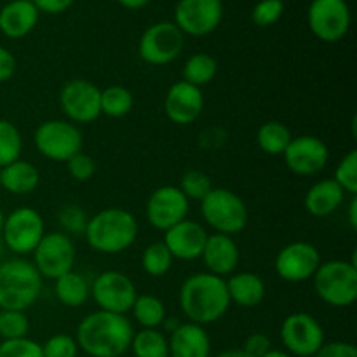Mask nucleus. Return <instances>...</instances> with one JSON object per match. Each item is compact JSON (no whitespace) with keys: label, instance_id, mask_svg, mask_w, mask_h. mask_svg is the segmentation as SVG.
Instances as JSON below:
<instances>
[{"label":"nucleus","instance_id":"obj_1","mask_svg":"<svg viewBox=\"0 0 357 357\" xmlns=\"http://www.w3.org/2000/svg\"><path fill=\"white\" fill-rule=\"evenodd\" d=\"M132 335L135 328L126 314L96 310L80 321L75 342L91 357H121L131 347Z\"/></svg>","mask_w":357,"mask_h":357},{"label":"nucleus","instance_id":"obj_2","mask_svg":"<svg viewBox=\"0 0 357 357\" xmlns=\"http://www.w3.org/2000/svg\"><path fill=\"white\" fill-rule=\"evenodd\" d=\"M225 279L209 272H199L185 279L180 288V307L188 323L213 324L230 309Z\"/></svg>","mask_w":357,"mask_h":357},{"label":"nucleus","instance_id":"obj_3","mask_svg":"<svg viewBox=\"0 0 357 357\" xmlns=\"http://www.w3.org/2000/svg\"><path fill=\"white\" fill-rule=\"evenodd\" d=\"M84 237L96 253L117 255L135 244L138 237V222L126 209L107 208L96 213L93 218H87Z\"/></svg>","mask_w":357,"mask_h":357},{"label":"nucleus","instance_id":"obj_4","mask_svg":"<svg viewBox=\"0 0 357 357\" xmlns=\"http://www.w3.org/2000/svg\"><path fill=\"white\" fill-rule=\"evenodd\" d=\"M42 278L31 261L13 258L0 264V310H26L38 300Z\"/></svg>","mask_w":357,"mask_h":357},{"label":"nucleus","instance_id":"obj_5","mask_svg":"<svg viewBox=\"0 0 357 357\" xmlns=\"http://www.w3.org/2000/svg\"><path fill=\"white\" fill-rule=\"evenodd\" d=\"M316 295L326 305L344 309L357 300L356 260H330L319 265L312 278Z\"/></svg>","mask_w":357,"mask_h":357},{"label":"nucleus","instance_id":"obj_6","mask_svg":"<svg viewBox=\"0 0 357 357\" xmlns=\"http://www.w3.org/2000/svg\"><path fill=\"white\" fill-rule=\"evenodd\" d=\"M201 215L216 234H239L248 225L246 202L229 188H213L201 201Z\"/></svg>","mask_w":357,"mask_h":357},{"label":"nucleus","instance_id":"obj_7","mask_svg":"<svg viewBox=\"0 0 357 357\" xmlns=\"http://www.w3.org/2000/svg\"><path fill=\"white\" fill-rule=\"evenodd\" d=\"M33 142L38 153L54 162H66L73 155L82 152L84 145L80 129L63 119L42 122L35 131Z\"/></svg>","mask_w":357,"mask_h":357},{"label":"nucleus","instance_id":"obj_8","mask_svg":"<svg viewBox=\"0 0 357 357\" xmlns=\"http://www.w3.org/2000/svg\"><path fill=\"white\" fill-rule=\"evenodd\" d=\"M185 35L173 21H160L143 31L138 44L139 58L153 66L169 65L183 51Z\"/></svg>","mask_w":357,"mask_h":357},{"label":"nucleus","instance_id":"obj_9","mask_svg":"<svg viewBox=\"0 0 357 357\" xmlns=\"http://www.w3.org/2000/svg\"><path fill=\"white\" fill-rule=\"evenodd\" d=\"M75 258L73 241L65 232H45L33 250V265L42 279L56 281L68 274L73 271Z\"/></svg>","mask_w":357,"mask_h":357},{"label":"nucleus","instance_id":"obj_10","mask_svg":"<svg viewBox=\"0 0 357 357\" xmlns=\"http://www.w3.org/2000/svg\"><path fill=\"white\" fill-rule=\"evenodd\" d=\"M45 234L44 218L33 208L14 209L6 216L2 227V237L6 246L16 255L33 253L37 244Z\"/></svg>","mask_w":357,"mask_h":357},{"label":"nucleus","instance_id":"obj_11","mask_svg":"<svg viewBox=\"0 0 357 357\" xmlns=\"http://www.w3.org/2000/svg\"><path fill=\"white\" fill-rule=\"evenodd\" d=\"M307 23L314 37L335 44L349 33L351 9L344 0H312L307 10Z\"/></svg>","mask_w":357,"mask_h":357},{"label":"nucleus","instance_id":"obj_12","mask_svg":"<svg viewBox=\"0 0 357 357\" xmlns=\"http://www.w3.org/2000/svg\"><path fill=\"white\" fill-rule=\"evenodd\" d=\"M279 335L286 351L298 357H314L326 344L321 323L307 312L289 314L282 321Z\"/></svg>","mask_w":357,"mask_h":357},{"label":"nucleus","instance_id":"obj_13","mask_svg":"<svg viewBox=\"0 0 357 357\" xmlns=\"http://www.w3.org/2000/svg\"><path fill=\"white\" fill-rule=\"evenodd\" d=\"M101 89L86 79L68 80L59 91V107L72 124H89L101 115Z\"/></svg>","mask_w":357,"mask_h":357},{"label":"nucleus","instance_id":"obj_14","mask_svg":"<svg viewBox=\"0 0 357 357\" xmlns=\"http://www.w3.org/2000/svg\"><path fill=\"white\" fill-rule=\"evenodd\" d=\"M94 302L100 310L114 314H126L132 309L138 296L135 282L131 278L119 271L101 272L91 288Z\"/></svg>","mask_w":357,"mask_h":357},{"label":"nucleus","instance_id":"obj_15","mask_svg":"<svg viewBox=\"0 0 357 357\" xmlns=\"http://www.w3.org/2000/svg\"><path fill=\"white\" fill-rule=\"evenodd\" d=\"M222 0H180L174 9V24L183 35L204 37L220 26Z\"/></svg>","mask_w":357,"mask_h":357},{"label":"nucleus","instance_id":"obj_16","mask_svg":"<svg viewBox=\"0 0 357 357\" xmlns=\"http://www.w3.org/2000/svg\"><path fill=\"white\" fill-rule=\"evenodd\" d=\"M321 261V255L314 244L296 241L278 253L274 261L275 272L286 282H305L314 278Z\"/></svg>","mask_w":357,"mask_h":357},{"label":"nucleus","instance_id":"obj_17","mask_svg":"<svg viewBox=\"0 0 357 357\" xmlns=\"http://www.w3.org/2000/svg\"><path fill=\"white\" fill-rule=\"evenodd\" d=\"M190 201L174 185L155 188L146 201V220L157 230H169L176 223L183 222L188 215Z\"/></svg>","mask_w":357,"mask_h":357},{"label":"nucleus","instance_id":"obj_18","mask_svg":"<svg viewBox=\"0 0 357 357\" xmlns=\"http://www.w3.org/2000/svg\"><path fill=\"white\" fill-rule=\"evenodd\" d=\"M282 157L291 173L298 176H312L326 167L330 160V149L317 136L303 135L291 138Z\"/></svg>","mask_w":357,"mask_h":357},{"label":"nucleus","instance_id":"obj_19","mask_svg":"<svg viewBox=\"0 0 357 357\" xmlns=\"http://www.w3.org/2000/svg\"><path fill=\"white\" fill-rule=\"evenodd\" d=\"M164 110L167 119L176 126H188L201 117L204 110V96L201 87L180 80L167 89L164 98Z\"/></svg>","mask_w":357,"mask_h":357},{"label":"nucleus","instance_id":"obj_20","mask_svg":"<svg viewBox=\"0 0 357 357\" xmlns=\"http://www.w3.org/2000/svg\"><path fill=\"white\" fill-rule=\"evenodd\" d=\"M164 234H166V236H164L162 243L166 244L169 253L173 255V258L183 261L201 258L202 250H204V244L209 236V234L206 232L204 225H201V223L195 222V220L188 218H185L183 222L171 227V229L166 230Z\"/></svg>","mask_w":357,"mask_h":357},{"label":"nucleus","instance_id":"obj_21","mask_svg":"<svg viewBox=\"0 0 357 357\" xmlns=\"http://www.w3.org/2000/svg\"><path fill=\"white\" fill-rule=\"evenodd\" d=\"M201 258L209 274L227 278L236 272L241 260V251L230 236L213 234V236H208Z\"/></svg>","mask_w":357,"mask_h":357},{"label":"nucleus","instance_id":"obj_22","mask_svg":"<svg viewBox=\"0 0 357 357\" xmlns=\"http://www.w3.org/2000/svg\"><path fill=\"white\" fill-rule=\"evenodd\" d=\"M169 357H209L211 340L204 326L195 323L178 324L167 338Z\"/></svg>","mask_w":357,"mask_h":357},{"label":"nucleus","instance_id":"obj_23","mask_svg":"<svg viewBox=\"0 0 357 357\" xmlns=\"http://www.w3.org/2000/svg\"><path fill=\"white\" fill-rule=\"evenodd\" d=\"M38 9L31 0H13L0 9V31L7 38H23L38 23Z\"/></svg>","mask_w":357,"mask_h":357},{"label":"nucleus","instance_id":"obj_24","mask_svg":"<svg viewBox=\"0 0 357 357\" xmlns=\"http://www.w3.org/2000/svg\"><path fill=\"white\" fill-rule=\"evenodd\" d=\"M225 284L230 303H236L244 309H253L260 305L267 291L264 279L255 272H239V274L229 275V279H225Z\"/></svg>","mask_w":357,"mask_h":357},{"label":"nucleus","instance_id":"obj_25","mask_svg":"<svg viewBox=\"0 0 357 357\" xmlns=\"http://www.w3.org/2000/svg\"><path fill=\"white\" fill-rule=\"evenodd\" d=\"M40 183V173L31 162L17 159L0 167V188L13 195L31 194Z\"/></svg>","mask_w":357,"mask_h":357},{"label":"nucleus","instance_id":"obj_26","mask_svg":"<svg viewBox=\"0 0 357 357\" xmlns=\"http://www.w3.org/2000/svg\"><path fill=\"white\" fill-rule=\"evenodd\" d=\"M345 192L331 180H321L314 183L305 194V209L316 218H324L342 206Z\"/></svg>","mask_w":357,"mask_h":357},{"label":"nucleus","instance_id":"obj_27","mask_svg":"<svg viewBox=\"0 0 357 357\" xmlns=\"http://www.w3.org/2000/svg\"><path fill=\"white\" fill-rule=\"evenodd\" d=\"M54 293L61 305L68 307V309H77V307H82L87 302L91 295V288L82 274L70 271L68 274L56 279Z\"/></svg>","mask_w":357,"mask_h":357},{"label":"nucleus","instance_id":"obj_28","mask_svg":"<svg viewBox=\"0 0 357 357\" xmlns=\"http://www.w3.org/2000/svg\"><path fill=\"white\" fill-rule=\"evenodd\" d=\"M135 357H169V345L162 331L157 328H143L132 335L131 347Z\"/></svg>","mask_w":357,"mask_h":357},{"label":"nucleus","instance_id":"obj_29","mask_svg":"<svg viewBox=\"0 0 357 357\" xmlns=\"http://www.w3.org/2000/svg\"><path fill=\"white\" fill-rule=\"evenodd\" d=\"M218 73V61L211 54L197 52L192 54L183 65V80L195 87L208 86Z\"/></svg>","mask_w":357,"mask_h":357},{"label":"nucleus","instance_id":"obj_30","mask_svg":"<svg viewBox=\"0 0 357 357\" xmlns=\"http://www.w3.org/2000/svg\"><path fill=\"white\" fill-rule=\"evenodd\" d=\"M291 131L282 122H265L257 132V143L267 155H282L291 142Z\"/></svg>","mask_w":357,"mask_h":357},{"label":"nucleus","instance_id":"obj_31","mask_svg":"<svg viewBox=\"0 0 357 357\" xmlns=\"http://www.w3.org/2000/svg\"><path fill=\"white\" fill-rule=\"evenodd\" d=\"M101 115L112 119L126 117L135 107V96L124 86H110L101 91Z\"/></svg>","mask_w":357,"mask_h":357},{"label":"nucleus","instance_id":"obj_32","mask_svg":"<svg viewBox=\"0 0 357 357\" xmlns=\"http://www.w3.org/2000/svg\"><path fill=\"white\" fill-rule=\"evenodd\" d=\"M132 316L143 328H159L166 321V305L153 295H138L132 305Z\"/></svg>","mask_w":357,"mask_h":357},{"label":"nucleus","instance_id":"obj_33","mask_svg":"<svg viewBox=\"0 0 357 357\" xmlns=\"http://www.w3.org/2000/svg\"><path fill=\"white\" fill-rule=\"evenodd\" d=\"M173 260V255L169 253L166 244L159 241V243H152L145 248L142 255V267L145 274L152 275V278H162L169 272Z\"/></svg>","mask_w":357,"mask_h":357},{"label":"nucleus","instance_id":"obj_34","mask_svg":"<svg viewBox=\"0 0 357 357\" xmlns=\"http://www.w3.org/2000/svg\"><path fill=\"white\" fill-rule=\"evenodd\" d=\"M23 152V138L10 121L0 119V167L14 162Z\"/></svg>","mask_w":357,"mask_h":357},{"label":"nucleus","instance_id":"obj_35","mask_svg":"<svg viewBox=\"0 0 357 357\" xmlns=\"http://www.w3.org/2000/svg\"><path fill=\"white\" fill-rule=\"evenodd\" d=\"M30 319L24 310H0V337L3 340H16L28 337Z\"/></svg>","mask_w":357,"mask_h":357},{"label":"nucleus","instance_id":"obj_36","mask_svg":"<svg viewBox=\"0 0 357 357\" xmlns=\"http://www.w3.org/2000/svg\"><path fill=\"white\" fill-rule=\"evenodd\" d=\"M178 188L183 192L188 201H202L215 187H213L211 178L208 174L197 169H190L181 176Z\"/></svg>","mask_w":357,"mask_h":357},{"label":"nucleus","instance_id":"obj_37","mask_svg":"<svg viewBox=\"0 0 357 357\" xmlns=\"http://www.w3.org/2000/svg\"><path fill=\"white\" fill-rule=\"evenodd\" d=\"M333 181L345 194H357V150H351L338 162L337 169H335Z\"/></svg>","mask_w":357,"mask_h":357},{"label":"nucleus","instance_id":"obj_38","mask_svg":"<svg viewBox=\"0 0 357 357\" xmlns=\"http://www.w3.org/2000/svg\"><path fill=\"white\" fill-rule=\"evenodd\" d=\"M282 14H284V2L282 0H260L253 7L251 20L257 26L267 28L278 23Z\"/></svg>","mask_w":357,"mask_h":357},{"label":"nucleus","instance_id":"obj_39","mask_svg":"<svg viewBox=\"0 0 357 357\" xmlns=\"http://www.w3.org/2000/svg\"><path fill=\"white\" fill-rule=\"evenodd\" d=\"M42 354L44 357H77L79 345L70 335L58 333L45 340V344L42 345Z\"/></svg>","mask_w":357,"mask_h":357},{"label":"nucleus","instance_id":"obj_40","mask_svg":"<svg viewBox=\"0 0 357 357\" xmlns=\"http://www.w3.org/2000/svg\"><path fill=\"white\" fill-rule=\"evenodd\" d=\"M0 357H44L42 345L31 338H16L3 340L0 344Z\"/></svg>","mask_w":357,"mask_h":357},{"label":"nucleus","instance_id":"obj_41","mask_svg":"<svg viewBox=\"0 0 357 357\" xmlns=\"http://www.w3.org/2000/svg\"><path fill=\"white\" fill-rule=\"evenodd\" d=\"M66 169L75 181H87L96 173V162L87 153L79 152L72 159L66 160Z\"/></svg>","mask_w":357,"mask_h":357},{"label":"nucleus","instance_id":"obj_42","mask_svg":"<svg viewBox=\"0 0 357 357\" xmlns=\"http://www.w3.org/2000/svg\"><path fill=\"white\" fill-rule=\"evenodd\" d=\"M59 222H61L63 229L66 232H82L86 230L87 216L84 215V211L77 206H68V208H63L61 213H59Z\"/></svg>","mask_w":357,"mask_h":357},{"label":"nucleus","instance_id":"obj_43","mask_svg":"<svg viewBox=\"0 0 357 357\" xmlns=\"http://www.w3.org/2000/svg\"><path fill=\"white\" fill-rule=\"evenodd\" d=\"M243 351L251 357H264L268 351H272V342L265 333H251L244 340Z\"/></svg>","mask_w":357,"mask_h":357},{"label":"nucleus","instance_id":"obj_44","mask_svg":"<svg viewBox=\"0 0 357 357\" xmlns=\"http://www.w3.org/2000/svg\"><path fill=\"white\" fill-rule=\"evenodd\" d=\"M314 357H357V349L349 342H330L324 344Z\"/></svg>","mask_w":357,"mask_h":357},{"label":"nucleus","instance_id":"obj_45","mask_svg":"<svg viewBox=\"0 0 357 357\" xmlns=\"http://www.w3.org/2000/svg\"><path fill=\"white\" fill-rule=\"evenodd\" d=\"M14 73H16V58L9 49L0 45V84L13 79Z\"/></svg>","mask_w":357,"mask_h":357},{"label":"nucleus","instance_id":"obj_46","mask_svg":"<svg viewBox=\"0 0 357 357\" xmlns=\"http://www.w3.org/2000/svg\"><path fill=\"white\" fill-rule=\"evenodd\" d=\"M35 3V7L38 9V13L45 14H61L66 9L72 7V3L75 0H31Z\"/></svg>","mask_w":357,"mask_h":357},{"label":"nucleus","instance_id":"obj_47","mask_svg":"<svg viewBox=\"0 0 357 357\" xmlns=\"http://www.w3.org/2000/svg\"><path fill=\"white\" fill-rule=\"evenodd\" d=\"M119 3H121L122 7H126V9H142V7H145L146 3H150L152 0H117Z\"/></svg>","mask_w":357,"mask_h":357},{"label":"nucleus","instance_id":"obj_48","mask_svg":"<svg viewBox=\"0 0 357 357\" xmlns=\"http://www.w3.org/2000/svg\"><path fill=\"white\" fill-rule=\"evenodd\" d=\"M349 223H351L352 229H357V197L352 195L351 204H349Z\"/></svg>","mask_w":357,"mask_h":357},{"label":"nucleus","instance_id":"obj_49","mask_svg":"<svg viewBox=\"0 0 357 357\" xmlns=\"http://www.w3.org/2000/svg\"><path fill=\"white\" fill-rule=\"evenodd\" d=\"M216 357H251V356H248L243 349H230V351L220 352Z\"/></svg>","mask_w":357,"mask_h":357},{"label":"nucleus","instance_id":"obj_50","mask_svg":"<svg viewBox=\"0 0 357 357\" xmlns=\"http://www.w3.org/2000/svg\"><path fill=\"white\" fill-rule=\"evenodd\" d=\"M264 357H291V356H289L288 352H284V351H278V349H272V351H268Z\"/></svg>","mask_w":357,"mask_h":357},{"label":"nucleus","instance_id":"obj_51","mask_svg":"<svg viewBox=\"0 0 357 357\" xmlns=\"http://www.w3.org/2000/svg\"><path fill=\"white\" fill-rule=\"evenodd\" d=\"M3 220H6V215H3V211L0 209V234H2V227H3Z\"/></svg>","mask_w":357,"mask_h":357},{"label":"nucleus","instance_id":"obj_52","mask_svg":"<svg viewBox=\"0 0 357 357\" xmlns=\"http://www.w3.org/2000/svg\"><path fill=\"white\" fill-rule=\"evenodd\" d=\"M344 2H347V0H344Z\"/></svg>","mask_w":357,"mask_h":357}]
</instances>
